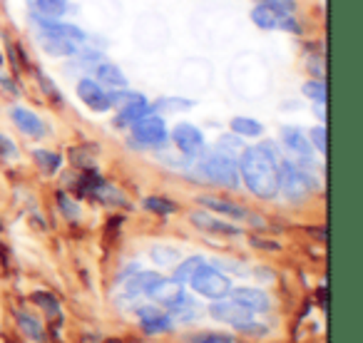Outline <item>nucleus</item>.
Listing matches in <instances>:
<instances>
[{
    "mask_svg": "<svg viewBox=\"0 0 363 343\" xmlns=\"http://www.w3.org/2000/svg\"><path fill=\"white\" fill-rule=\"evenodd\" d=\"M11 122L16 125V130L21 132V135L28 137V140H43V137L50 132V130H48V125H45V120H43L35 110H30V107H26V105L13 107V110H11Z\"/></svg>",
    "mask_w": 363,
    "mask_h": 343,
    "instance_id": "obj_13",
    "label": "nucleus"
},
{
    "mask_svg": "<svg viewBox=\"0 0 363 343\" xmlns=\"http://www.w3.org/2000/svg\"><path fill=\"white\" fill-rule=\"evenodd\" d=\"M197 202L202 209H207V212L217 214V217H222V219H229V222H247L249 214H252L244 204L234 202V199H227V197H217V194H199Z\"/></svg>",
    "mask_w": 363,
    "mask_h": 343,
    "instance_id": "obj_12",
    "label": "nucleus"
},
{
    "mask_svg": "<svg viewBox=\"0 0 363 343\" xmlns=\"http://www.w3.org/2000/svg\"><path fill=\"white\" fill-rule=\"evenodd\" d=\"M207 316L217 323H224V326H242V323L252 321L257 313L252 308H247L244 303H239L237 298L232 296H224V298H217V301H209L207 306Z\"/></svg>",
    "mask_w": 363,
    "mask_h": 343,
    "instance_id": "obj_8",
    "label": "nucleus"
},
{
    "mask_svg": "<svg viewBox=\"0 0 363 343\" xmlns=\"http://www.w3.org/2000/svg\"><path fill=\"white\" fill-rule=\"evenodd\" d=\"M13 318H16V326L28 341L33 343H45L48 338V331H45V323L35 316V313L26 311V308H16L13 311Z\"/></svg>",
    "mask_w": 363,
    "mask_h": 343,
    "instance_id": "obj_19",
    "label": "nucleus"
},
{
    "mask_svg": "<svg viewBox=\"0 0 363 343\" xmlns=\"http://www.w3.org/2000/svg\"><path fill=\"white\" fill-rule=\"evenodd\" d=\"M194 100H187V97H160L157 102H152V110L157 115H169V112H184L192 110Z\"/></svg>",
    "mask_w": 363,
    "mask_h": 343,
    "instance_id": "obj_32",
    "label": "nucleus"
},
{
    "mask_svg": "<svg viewBox=\"0 0 363 343\" xmlns=\"http://www.w3.org/2000/svg\"><path fill=\"white\" fill-rule=\"evenodd\" d=\"M182 259V252L172 244H155L150 247V262L157 269H172Z\"/></svg>",
    "mask_w": 363,
    "mask_h": 343,
    "instance_id": "obj_30",
    "label": "nucleus"
},
{
    "mask_svg": "<svg viewBox=\"0 0 363 343\" xmlns=\"http://www.w3.org/2000/svg\"><path fill=\"white\" fill-rule=\"evenodd\" d=\"M313 115H316L318 122H323V125H326V105H321V102H313Z\"/></svg>",
    "mask_w": 363,
    "mask_h": 343,
    "instance_id": "obj_48",
    "label": "nucleus"
},
{
    "mask_svg": "<svg viewBox=\"0 0 363 343\" xmlns=\"http://www.w3.org/2000/svg\"><path fill=\"white\" fill-rule=\"evenodd\" d=\"M229 132H234V135L242 137V140H259V137H264V125L257 117L237 115L229 122Z\"/></svg>",
    "mask_w": 363,
    "mask_h": 343,
    "instance_id": "obj_26",
    "label": "nucleus"
},
{
    "mask_svg": "<svg viewBox=\"0 0 363 343\" xmlns=\"http://www.w3.org/2000/svg\"><path fill=\"white\" fill-rule=\"evenodd\" d=\"M30 301L35 303L38 308H43V311H45V318H55V321H60V318H62L60 301H57L55 293L48 291V288H38V291H33Z\"/></svg>",
    "mask_w": 363,
    "mask_h": 343,
    "instance_id": "obj_28",
    "label": "nucleus"
},
{
    "mask_svg": "<svg viewBox=\"0 0 363 343\" xmlns=\"http://www.w3.org/2000/svg\"><path fill=\"white\" fill-rule=\"evenodd\" d=\"M40 50L50 57H75L77 50H80V43L67 40V38L40 35Z\"/></svg>",
    "mask_w": 363,
    "mask_h": 343,
    "instance_id": "obj_25",
    "label": "nucleus"
},
{
    "mask_svg": "<svg viewBox=\"0 0 363 343\" xmlns=\"http://www.w3.org/2000/svg\"><path fill=\"white\" fill-rule=\"evenodd\" d=\"M35 80H38V87L43 90V95H45L48 100L52 102V105H57V107L65 105V97H62L60 87H57L55 82H52L50 75H45L43 70H35Z\"/></svg>",
    "mask_w": 363,
    "mask_h": 343,
    "instance_id": "obj_34",
    "label": "nucleus"
},
{
    "mask_svg": "<svg viewBox=\"0 0 363 343\" xmlns=\"http://www.w3.org/2000/svg\"><path fill=\"white\" fill-rule=\"evenodd\" d=\"M150 112H155L152 110V102L147 100V97H142V100H137V102L117 107V115H115V120H112V125H115L117 130H127L132 122H137L140 117L150 115Z\"/></svg>",
    "mask_w": 363,
    "mask_h": 343,
    "instance_id": "obj_22",
    "label": "nucleus"
},
{
    "mask_svg": "<svg viewBox=\"0 0 363 343\" xmlns=\"http://www.w3.org/2000/svg\"><path fill=\"white\" fill-rule=\"evenodd\" d=\"M87 197L95 199V202L102 204V207H110V209H132L130 197H127L120 187H115V184L107 182V179H100V182L90 189Z\"/></svg>",
    "mask_w": 363,
    "mask_h": 343,
    "instance_id": "obj_18",
    "label": "nucleus"
},
{
    "mask_svg": "<svg viewBox=\"0 0 363 343\" xmlns=\"http://www.w3.org/2000/svg\"><path fill=\"white\" fill-rule=\"evenodd\" d=\"M18 157H21V152H18V145L13 142V137H8L6 132H0V159L13 162Z\"/></svg>",
    "mask_w": 363,
    "mask_h": 343,
    "instance_id": "obj_41",
    "label": "nucleus"
},
{
    "mask_svg": "<svg viewBox=\"0 0 363 343\" xmlns=\"http://www.w3.org/2000/svg\"><path fill=\"white\" fill-rule=\"evenodd\" d=\"M135 316L140 321V331L142 336H164V333L174 331L177 323L172 321V316L157 303H137L135 306Z\"/></svg>",
    "mask_w": 363,
    "mask_h": 343,
    "instance_id": "obj_7",
    "label": "nucleus"
},
{
    "mask_svg": "<svg viewBox=\"0 0 363 343\" xmlns=\"http://www.w3.org/2000/svg\"><path fill=\"white\" fill-rule=\"evenodd\" d=\"M229 296L237 298L239 303H244L247 308H252L254 313H269L272 311V296L267 293V288L259 286H232Z\"/></svg>",
    "mask_w": 363,
    "mask_h": 343,
    "instance_id": "obj_17",
    "label": "nucleus"
},
{
    "mask_svg": "<svg viewBox=\"0 0 363 343\" xmlns=\"http://www.w3.org/2000/svg\"><path fill=\"white\" fill-rule=\"evenodd\" d=\"M214 147H219V150H224V152H229V154H237L239 157V154H242V150H244V140L234 135V132H229V135L219 137Z\"/></svg>",
    "mask_w": 363,
    "mask_h": 343,
    "instance_id": "obj_40",
    "label": "nucleus"
},
{
    "mask_svg": "<svg viewBox=\"0 0 363 343\" xmlns=\"http://www.w3.org/2000/svg\"><path fill=\"white\" fill-rule=\"evenodd\" d=\"M187 291V286H182V283H177L174 279H164L162 276L160 281L152 286V291L147 293V301H152V303H157V306H162V308H167L169 303H174L177 298L182 296V293Z\"/></svg>",
    "mask_w": 363,
    "mask_h": 343,
    "instance_id": "obj_21",
    "label": "nucleus"
},
{
    "mask_svg": "<svg viewBox=\"0 0 363 343\" xmlns=\"http://www.w3.org/2000/svg\"><path fill=\"white\" fill-rule=\"evenodd\" d=\"M142 209L150 214H155V217H172V214H177V202L169 197H164V194H147L145 199H142Z\"/></svg>",
    "mask_w": 363,
    "mask_h": 343,
    "instance_id": "obj_29",
    "label": "nucleus"
},
{
    "mask_svg": "<svg viewBox=\"0 0 363 343\" xmlns=\"http://www.w3.org/2000/svg\"><path fill=\"white\" fill-rule=\"evenodd\" d=\"M127 130H130V145L140 152H157L162 147H169V127L157 112L140 117Z\"/></svg>",
    "mask_w": 363,
    "mask_h": 343,
    "instance_id": "obj_4",
    "label": "nucleus"
},
{
    "mask_svg": "<svg viewBox=\"0 0 363 343\" xmlns=\"http://www.w3.org/2000/svg\"><path fill=\"white\" fill-rule=\"evenodd\" d=\"M0 229H3V219H0Z\"/></svg>",
    "mask_w": 363,
    "mask_h": 343,
    "instance_id": "obj_49",
    "label": "nucleus"
},
{
    "mask_svg": "<svg viewBox=\"0 0 363 343\" xmlns=\"http://www.w3.org/2000/svg\"><path fill=\"white\" fill-rule=\"evenodd\" d=\"M0 87H3V90H6L8 95H13V97L21 95V87L13 85V77H11V75H6V72H0Z\"/></svg>",
    "mask_w": 363,
    "mask_h": 343,
    "instance_id": "obj_45",
    "label": "nucleus"
},
{
    "mask_svg": "<svg viewBox=\"0 0 363 343\" xmlns=\"http://www.w3.org/2000/svg\"><path fill=\"white\" fill-rule=\"evenodd\" d=\"M316 303H318V308H321L323 313L328 311V286H326V283H321V286L316 288Z\"/></svg>",
    "mask_w": 363,
    "mask_h": 343,
    "instance_id": "obj_46",
    "label": "nucleus"
},
{
    "mask_svg": "<svg viewBox=\"0 0 363 343\" xmlns=\"http://www.w3.org/2000/svg\"><path fill=\"white\" fill-rule=\"evenodd\" d=\"M55 204H57V209H60L62 217H65V222H80L82 219L80 202H75V199H72L67 192H62V189L55 194Z\"/></svg>",
    "mask_w": 363,
    "mask_h": 343,
    "instance_id": "obj_33",
    "label": "nucleus"
},
{
    "mask_svg": "<svg viewBox=\"0 0 363 343\" xmlns=\"http://www.w3.org/2000/svg\"><path fill=\"white\" fill-rule=\"evenodd\" d=\"M234 331H237L239 336H247V338H267L269 336V326H267V323H262V321H257V316H254L252 321L237 326Z\"/></svg>",
    "mask_w": 363,
    "mask_h": 343,
    "instance_id": "obj_38",
    "label": "nucleus"
},
{
    "mask_svg": "<svg viewBox=\"0 0 363 343\" xmlns=\"http://www.w3.org/2000/svg\"><path fill=\"white\" fill-rule=\"evenodd\" d=\"M92 77L100 82L105 90H122V87H130V80L127 75L120 70V65L110 60H100L95 67H92Z\"/></svg>",
    "mask_w": 363,
    "mask_h": 343,
    "instance_id": "obj_20",
    "label": "nucleus"
},
{
    "mask_svg": "<svg viewBox=\"0 0 363 343\" xmlns=\"http://www.w3.org/2000/svg\"><path fill=\"white\" fill-rule=\"evenodd\" d=\"M301 92H303V97H308L311 102H321V105L328 102V90H326V80H323V77L306 80L301 85Z\"/></svg>",
    "mask_w": 363,
    "mask_h": 343,
    "instance_id": "obj_36",
    "label": "nucleus"
},
{
    "mask_svg": "<svg viewBox=\"0 0 363 343\" xmlns=\"http://www.w3.org/2000/svg\"><path fill=\"white\" fill-rule=\"evenodd\" d=\"M277 30L291 33V35H301L303 26L296 21V13H294V16H277Z\"/></svg>",
    "mask_w": 363,
    "mask_h": 343,
    "instance_id": "obj_43",
    "label": "nucleus"
},
{
    "mask_svg": "<svg viewBox=\"0 0 363 343\" xmlns=\"http://www.w3.org/2000/svg\"><path fill=\"white\" fill-rule=\"evenodd\" d=\"M252 247L264 249V252H281V244L274 242V239H262V237H252Z\"/></svg>",
    "mask_w": 363,
    "mask_h": 343,
    "instance_id": "obj_44",
    "label": "nucleus"
},
{
    "mask_svg": "<svg viewBox=\"0 0 363 343\" xmlns=\"http://www.w3.org/2000/svg\"><path fill=\"white\" fill-rule=\"evenodd\" d=\"M259 6L269 8L272 13H277V16H294L298 8L296 0H257Z\"/></svg>",
    "mask_w": 363,
    "mask_h": 343,
    "instance_id": "obj_39",
    "label": "nucleus"
},
{
    "mask_svg": "<svg viewBox=\"0 0 363 343\" xmlns=\"http://www.w3.org/2000/svg\"><path fill=\"white\" fill-rule=\"evenodd\" d=\"M184 343H237V336L227 331H192L184 336Z\"/></svg>",
    "mask_w": 363,
    "mask_h": 343,
    "instance_id": "obj_31",
    "label": "nucleus"
},
{
    "mask_svg": "<svg viewBox=\"0 0 363 343\" xmlns=\"http://www.w3.org/2000/svg\"><path fill=\"white\" fill-rule=\"evenodd\" d=\"M249 18H252L254 28H259V30H264V33L277 30V13H272V11H269V8L259 6V3L252 8V13H249Z\"/></svg>",
    "mask_w": 363,
    "mask_h": 343,
    "instance_id": "obj_35",
    "label": "nucleus"
},
{
    "mask_svg": "<svg viewBox=\"0 0 363 343\" xmlns=\"http://www.w3.org/2000/svg\"><path fill=\"white\" fill-rule=\"evenodd\" d=\"M30 21H33V28H35L40 35L67 38V40H75V43H80V45L87 40V33L82 30L77 23H67L65 18H40L30 13Z\"/></svg>",
    "mask_w": 363,
    "mask_h": 343,
    "instance_id": "obj_11",
    "label": "nucleus"
},
{
    "mask_svg": "<svg viewBox=\"0 0 363 343\" xmlns=\"http://www.w3.org/2000/svg\"><path fill=\"white\" fill-rule=\"evenodd\" d=\"M30 157H33L35 169L40 172V174H45V177H55L57 172L62 169V164H65V157L55 150H48V147H38V150H33Z\"/></svg>",
    "mask_w": 363,
    "mask_h": 343,
    "instance_id": "obj_23",
    "label": "nucleus"
},
{
    "mask_svg": "<svg viewBox=\"0 0 363 343\" xmlns=\"http://www.w3.org/2000/svg\"><path fill=\"white\" fill-rule=\"evenodd\" d=\"M132 343H140V341H132Z\"/></svg>",
    "mask_w": 363,
    "mask_h": 343,
    "instance_id": "obj_50",
    "label": "nucleus"
},
{
    "mask_svg": "<svg viewBox=\"0 0 363 343\" xmlns=\"http://www.w3.org/2000/svg\"><path fill=\"white\" fill-rule=\"evenodd\" d=\"M308 234H311L316 242H321V244H326V227H308L306 229Z\"/></svg>",
    "mask_w": 363,
    "mask_h": 343,
    "instance_id": "obj_47",
    "label": "nucleus"
},
{
    "mask_svg": "<svg viewBox=\"0 0 363 343\" xmlns=\"http://www.w3.org/2000/svg\"><path fill=\"white\" fill-rule=\"evenodd\" d=\"M28 8L33 16L40 18H65L75 11L70 6V0H28Z\"/></svg>",
    "mask_w": 363,
    "mask_h": 343,
    "instance_id": "obj_24",
    "label": "nucleus"
},
{
    "mask_svg": "<svg viewBox=\"0 0 363 343\" xmlns=\"http://www.w3.org/2000/svg\"><path fill=\"white\" fill-rule=\"evenodd\" d=\"M279 147L286 150L289 154H294V159H313V154H316L306 132L296 125H286L279 130Z\"/></svg>",
    "mask_w": 363,
    "mask_h": 343,
    "instance_id": "obj_14",
    "label": "nucleus"
},
{
    "mask_svg": "<svg viewBox=\"0 0 363 343\" xmlns=\"http://www.w3.org/2000/svg\"><path fill=\"white\" fill-rule=\"evenodd\" d=\"M192 169L197 172V177L202 182H209L214 187L232 189V192L242 187V179H239V157L229 154V152L219 150V147H207L194 159Z\"/></svg>",
    "mask_w": 363,
    "mask_h": 343,
    "instance_id": "obj_2",
    "label": "nucleus"
},
{
    "mask_svg": "<svg viewBox=\"0 0 363 343\" xmlns=\"http://www.w3.org/2000/svg\"><path fill=\"white\" fill-rule=\"evenodd\" d=\"M164 311L172 316V321H174V323H184V326H189V323H194L197 318L204 316L202 303H199L197 296H194V293H189V291L182 293V296L177 298L174 303H169Z\"/></svg>",
    "mask_w": 363,
    "mask_h": 343,
    "instance_id": "obj_15",
    "label": "nucleus"
},
{
    "mask_svg": "<svg viewBox=\"0 0 363 343\" xmlns=\"http://www.w3.org/2000/svg\"><path fill=\"white\" fill-rule=\"evenodd\" d=\"M169 142L177 152H182L189 159H197L204 150H207V137L192 122H177L169 130Z\"/></svg>",
    "mask_w": 363,
    "mask_h": 343,
    "instance_id": "obj_6",
    "label": "nucleus"
},
{
    "mask_svg": "<svg viewBox=\"0 0 363 343\" xmlns=\"http://www.w3.org/2000/svg\"><path fill=\"white\" fill-rule=\"evenodd\" d=\"M313 172L316 169H306L289 157H281L279 159V197H284L289 204H303L321 187Z\"/></svg>",
    "mask_w": 363,
    "mask_h": 343,
    "instance_id": "obj_3",
    "label": "nucleus"
},
{
    "mask_svg": "<svg viewBox=\"0 0 363 343\" xmlns=\"http://www.w3.org/2000/svg\"><path fill=\"white\" fill-rule=\"evenodd\" d=\"M192 288V293L197 298H204V301H217V298H224L229 296L232 291L234 281L229 274H224L222 269H217L214 264H209V259L192 274L187 283Z\"/></svg>",
    "mask_w": 363,
    "mask_h": 343,
    "instance_id": "obj_5",
    "label": "nucleus"
},
{
    "mask_svg": "<svg viewBox=\"0 0 363 343\" xmlns=\"http://www.w3.org/2000/svg\"><path fill=\"white\" fill-rule=\"evenodd\" d=\"M209 264H214L217 269H222L224 274H229V276H244V274H249L247 271V266H244L242 262H234V259H212Z\"/></svg>",
    "mask_w": 363,
    "mask_h": 343,
    "instance_id": "obj_42",
    "label": "nucleus"
},
{
    "mask_svg": "<svg viewBox=\"0 0 363 343\" xmlns=\"http://www.w3.org/2000/svg\"><path fill=\"white\" fill-rule=\"evenodd\" d=\"M306 137H308V142H311L313 152H316V154L326 157V152H328V132H326V125L311 127V130L306 132Z\"/></svg>",
    "mask_w": 363,
    "mask_h": 343,
    "instance_id": "obj_37",
    "label": "nucleus"
},
{
    "mask_svg": "<svg viewBox=\"0 0 363 343\" xmlns=\"http://www.w3.org/2000/svg\"><path fill=\"white\" fill-rule=\"evenodd\" d=\"M75 92H77V97H80L82 105H85L90 112H95V115H105V112L115 110V107H112L110 90H105L95 77L82 75L75 85Z\"/></svg>",
    "mask_w": 363,
    "mask_h": 343,
    "instance_id": "obj_10",
    "label": "nucleus"
},
{
    "mask_svg": "<svg viewBox=\"0 0 363 343\" xmlns=\"http://www.w3.org/2000/svg\"><path fill=\"white\" fill-rule=\"evenodd\" d=\"M281 147L274 140H264L254 147H244L239 154V179L252 197L262 202L279 199V159Z\"/></svg>",
    "mask_w": 363,
    "mask_h": 343,
    "instance_id": "obj_1",
    "label": "nucleus"
},
{
    "mask_svg": "<svg viewBox=\"0 0 363 343\" xmlns=\"http://www.w3.org/2000/svg\"><path fill=\"white\" fill-rule=\"evenodd\" d=\"M189 224L204 234H214V237H224V239L244 237V229L239 227V224L217 217V214L207 212V209H194V212H189Z\"/></svg>",
    "mask_w": 363,
    "mask_h": 343,
    "instance_id": "obj_9",
    "label": "nucleus"
},
{
    "mask_svg": "<svg viewBox=\"0 0 363 343\" xmlns=\"http://www.w3.org/2000/svg\"><path fill=\"white\" fill-rule=\"evenodd\" d=\"M207 262V259L202 257V254H192V257H182L179 262L172 266V279H174L177 283H182V286H187L189 279H192V274L197 271L202 264Z\"/></svg>",
    "mask_w": 363,
    "mask_h": 343,
    "instance_id": "obj_27",
    "label": "nucleus"
},
{
    "mask_svg": "<svg viewBox=\"0 0 363 343\" xmlns=\"http://www.w3.org/2000/svg\"><path fill=\"white\" fill-rule=\"evenodd\" d=\"M162 279L160 271H150V269H137L130 279H125V288H122V296L127 301H140V298H147V293L152 291L157 281Z\"/></svg>",
    "mask_w": 363,
    "mask_h": 343,
    "instance_id": "obj_16",
    "label": "nucleus"
}]
</instances>
